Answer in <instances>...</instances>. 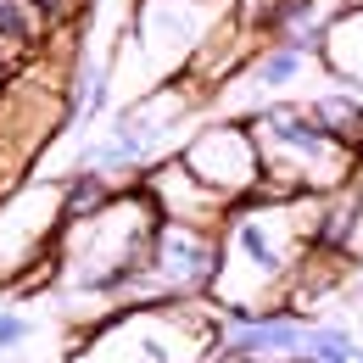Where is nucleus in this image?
<instances>
[{
	"label": "nucleus",
	"mask_w": 363,
	"mask_h": 363,
	"mask_svg": "<svg viewBox=\"0 0 363 363\" xmlns=\"http://www.w3.org/2000/svg\"><path fill=\"white\" fill-rule=\"evenodd\" d=\"M157 207L140 190H112L95 213L84 218H62L56 229V269L73 291L84 296H129L140 269H145V246L157 229Z\"/></svg>",
	"instance_id": "2"
},
{
	"label": "nucleus",
	"mask_w": 363,
	"mask_h": 363,
	"mask_svg": "<svg viewBox=\"0 0 363 363\" xmlns=\"http://www.w3.org/2000/svg\"><path fill=\"white\" fill-rule=\"evenodd\" d=\"M40 34H45V11L34 0H0V56L34 50Z\"/></svg>",
	"instance_id": "11"
},
{
	"label": "nucleus",
	"mask_w": 363,
	"mask_h": 363,
	"mask_svg": "<svg viewBox=\"0 0 363 363\" xmlns=\"http://www.w3.org/2000/svg\"><path fill=\"white\" fill-rule=\"evenodd\" d=\"M229 0H140L129 50L151 67V84L184 79V67L213 45V34H224Z\"/></svg>",
	"instance_id": "5"
},
{
	"label": "nucleus",
	"mask_w": 363,
	"mask_h": 363,
	"mask_svg": "<svg viewBox=\"0 0 363 363\" xmlns=\"http://www.w3.org/2000/svg\"><path fill=\"white\" fill-rule=\"evenodd\" d=\"M308 112H313L335 140H347V145H358V140H363V106L352 101V95H318Z\"/></svg>",
	"instance_id": "12"
},
{
	"label": "nucleus",
	"mask_w": 363,
	"mask_h": 363,
	"mask_svg": "<svg viewBox=\"0 0 363 363\" xmlns=\"http://www.w3.org/2000/svg\"><path fill=\"white\" fill-rule=\"evenodd\" d=\"M179 162L224 201H246L252 190H263V157H257V140H252L246 118H224V123L196 129L184 140Z\"/></svg>",
	"instance_id": "7"
},
{
	"label": "nucleus",
	"mask_w": 363,
	"mask_h": 363,
	"mask_svg": "<svg viewBox=\"0 0 363 363\" xmlns=\"http://www.w3.org/2000/svg\"><path fill=\"white\" fill-rule=\"evenodd\" d=\"M224 324L196 308V296H157L129 302L118 318L101 324L79 363H213Z\"/></svg>",
	"instance_id": "3"
},
{
	"label": "nucleus",
	"mask_w": 363,
	"mask_h": 363,
	"mask_svg": "<svg viewBox=\"0 0 363 363\" xmlns=\"http://www.w3.org/2000/svg\"><path fill=\"white\" fill-rule=\"evenodd\" d=\"M318 196H269V201H229L218 235V274L207 296L224 324L269 313V302L296 279L302 252L318 246Z\"/></svg>",
	"instance_id": "1"
},
{
	"label": "nucleus",
	"mask_w": 363,
	"mask_h": 363,
	"mask_svg": "<svg viewBox=\"0 0 363 363\" xmlns=\"http://www.w3.org/2000/svg\"><path fill=\"white\" fill-rule=\"evenodd\" d=\"M302 67H308V50L274 45V50H263V56L246 67V90H252V95H274V90H285V84H296Z\"/></svg>",
	"instance_id": "10"
},
{
	"label": "nucleus",
	"mask_w": 363,
	"mask_h": 363,
	"mask_svg": "<svg viewBox=\"0 0 363 363\" xmlns=\"http://www.w3.org/2000/svg\"><path fill=\"white\" fill-rule=\"evenodd\" d=\"M318 50H324V62L335 67V79L347 90H363V0L324 28V45Z\"/></svg>",
	"instance_id": "9"
},
{
	"label": "nucleus",
	"mask_w": 363,
	"mask_h": 363,
	"mask_svg": "<svg viewBox=\"0 0 363 363\" xmlns=\"http://www.w3.org/2000/svg\"><path fill=\"white\" fill-rule=\"evenodd\" d=\"M0 84H6V56H0Z\"/></svg>",
	"instance_id": "14"
},
{
	"label": "nucleus",
	"mask_w": 363,
	"mask_h": 363,
	"mask_svg": "<svg viewBox=\"0 0 363 363\" xmlns=\"http://www.w3.org/2000/svg\"><path fill=\"white\" fill-rule=\"evenodd\" d=\"M218 274V229L213 224H184V218H157L151 246H145V269L135 279V302L157 296H201Z\"/></svg>",
	"instance_id": "6"
},
{
	"label": "nucleus",
	"mask_w": 363,
	"mask_h": 363,
	"mask_svg": "<svg viewBox=\"0 0 363 363\" xmlns=\"http://www.w3.org/2000/svg\"><path fill=\"white\" fill-rule=\"evenodd\" d=\"M246 123L263 157V184L274 196H324L352 174V145L335 140L302 106H257Z\"/></svg>",
	"instance_id": "4"
},
{
	"label": "nucleus",
	"mask_w": 363,
	"mask_h": 363,
	"mask_svg": "<svg viewBox=\"0 0 363 363\" xmlns=\"http://www.w3.org/2000/svg\"><path fill=\"white\" fill-rule=\"evenodd\" d=\"M28 335H34V318H28V313H11V308H0V352H17Z\"/></svg>",
	"instance_id": "13"
},
{
	"label": "nucleus",
	"mask_w": 363,
	"mask_h": 363,
	"mask_svg": "<svg viewBox=\"0 0 363 363\" xmlns=\"http://www.w3.org/2000/svg\"><path fill=\"white\" fill-rule=\"evenodd\" d=\"M62 229V184H28L0 201V279H17L34 257H45Z\"/></svg>",
	"instance_id": "8"
}]
</instances>
